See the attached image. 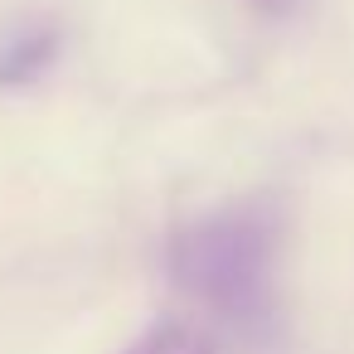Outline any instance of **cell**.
I'll list each match as a JSON object with an SVG mask.
<instances>
[{
  "mask_svg": "<svg viewBox=\"0 0 354 354\" xmlns=\"http://www.w3.org/2000/svg\"><path fill=\"white\" fill-rule=\"evenodd\" d=\"M170 267L185 291L238 325L272 315V267H277V218L257 204L223 209L185 228L170 248Z\"/></svg>",
  "mask_w": 354,
  "mask_h": 354,
  "instance_id": "cell-1",
  "label": "cell"
},
{
  "mask_svg": "<svg viewBox=\"0 0 354 354\" xmlns=\"http://www.w3.org/2000/svg\"><path fill=\"white\" fill-rule=\"evenodd\" d=\"M131 354H209V344L194 335V330H185V325H170V330H156V335H146Z\"/></svg>",
  "mask_w": 354,
  "mask_h": 354,
  "instance_id": "cell-2",
  "label": "cell"
},
{
  "mask_svg": "<svg viewBox=\"0 0 354 354\" xmlns=\"http://www.w3.org/2000/svg\"><path fill=\"white\" fill-rule=\"evenodd\" d=\"M252 6H257V10H267V15H286L296 0H252Z\"/></svg>",
  "mask_w": 354,
  "mask_h": 354,
  "instance_id": "cell-3",
  "label": "cell"
}]
</instances>
